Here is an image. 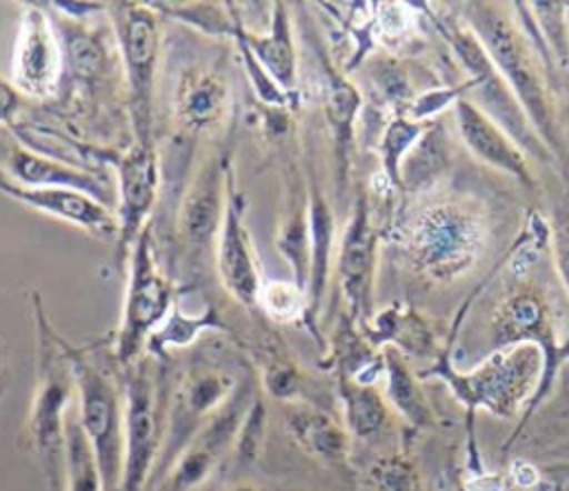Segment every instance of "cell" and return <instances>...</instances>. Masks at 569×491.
<instances>
[{"label": "cell", "mask_w": 569, "mask_h": 491, "mask_svg": "<svg viewBox=\"0 0 569 491\" xmlns=\"http://www.w3.org/2000/svg\"><path fill=\"white\" fill-rule=\"evenodd\" d=\"M33 302L40 333V380L29 415V438L40 458L51 491H60L64 475V407L76 382L67 358V347H56L58 338L47 324L40 298L33 295Z\"/></svg>", "instance_id": "obj_1"}, {"label": "cell", "mask_w": 569, "mask_h": 491, "mask_svg": "<svg viewBox=\"0 0 569 491\" xmlns=\"http://www.w3.org/2000/svg\"><path fill=\"white\" fill-rule=\"evenodd\" d=\"M109 7L127 80V102L133 142L153 144L151 111L162 42L160 13L151 4L140 2H113Z\"/></svg>", "instance_id": "obj_2"}, {"label": "cell", "mask_w": 569, "mask_h": 491, "mask_svg": "<svg viewBox=\"0 0 569 491\" xmlns=\"http://www.w3.org/2000/svg\"><path fill=\"white\" fill-rule=\"evenodd\" d=\"M127 264V293L118 331L120 362H129L142 342L153 335V329H158L169 318L176 298V289L169 275H164L160 269L151 224H147V229L140 233Z\"/></svg>", "instance_id": "obj_3"}, {"label": "cell", "mask_w": 569, "mask_h": 491, "mask_svg": "<svg viewBox=\"0 0 569 491\" xmlns=\"http://www.w3.org/2000/svg\"><path fill=\"white\" fill-rule=\"evenodd\" d=\"M73 382L78 387L80 424L96 451L102 491H118L124 458V431L120 398L113 380L93 362L67 349Z\"/></svg>", "instance_id": "obj_4"}, {"label": "cell", "mask_w": 569, "mask_h": 491, "mask_svg": "<svg viewBox=\"0 0 569 491\" xmlns=\"http://www.w3.org/2000/svg\"><path fill=\"white\" fill-rule=\"evenodd\" d=\"M118 178V264L124 269L133 244L147 229L160 184V164L156 144L133 142L116 160Z\"/></svg>", "instance_id": "obj_5"}, {"label": "cell", "mask_w": 569, "mask_h": 491, "mask_svg": "<svg viewBox=\"0 0 569 491\" xmlns=\"http://www.w3.org/2000/svg\"><path fill=\"white\" fill-rule=\"evenodd\" d=\"M64 73L62 40L47 11L29 4L13 47L11 82L22 96L51 98Z\"/></svg>", "instance_id": "obj_6"}, {"label": "cell", "mask_w": 569, "mask_h": 491, "mask_svg": "<svg viewBox=\"0 0 569 491\" xmlns=\"http://www.w3.org/2000/svg\"><path fill=\"white\" fill-rule=\"evenodd\" d=\"M247 200L236 187L233 169L227 171V204L216 238V267L224 289L244 307H258L262 275L256 249L244 222Z\"/></svg>", "instance_id": "obj_7"}, {"label": "cell", "mask_w": 569, "mask_h": 491, "mask_svg": "<svg viewBox=\"0 0 569 491\" xmlns=\"http://www.w3.org/2000/svg\"><path fill=\"white\" fill-rule=\"evenodd\" d=\"M158 451V409L147 367L127 378L124 393V458L118 491H142Z\"/></svg>", "instance_id": "obj_8"}, {"label": "cell", "mask_w": 569, "mask_h": 491, "mask_svg": "<svg viewBox=\"0 0 569 491\" xmlns=\"http://www.w3.org/2000/svg\"><path fill=\"white\" fill-rule=\"evenodd\" d=\"M473 24L482 36L489 56L496 60L505 78L518 91L520 102L527 107L531 118H536V124L542 131H549V109L540 78L511 24L500 13H493L489 9H478L473 13Z\"/></svg>", "instance_id": "obj_9"}, {"label": "cell", "mask_w": 569, "mask_h": 491, "mask_svg": "<svg viewBox=\"0 0 569 491\" xmlns=\"http://www.w3.org/2000/svg\"><path fill=\"white\" fill-rule=\"evenodd\" d=\"M0 193L33 211L64 220L98 238L118 236V216L89 193L62 187H22L2 171Z\"/></svg>", "instance_id": "obj_10"}, {"label": "cell", "mask_w": 569, "mask_h": 491, "mask_svg": "<svg viewBox=\"0 0 569 491\" xmlns=\"http://www.w3.org/2000/svg\"><path fill=\"white\" fill-rule=\"evenodd\" d=\"M227 387H231V380L211 371L193 373L189 380H184L182 389L176 395L173 411L169 415L167 444L158 453L156 473L151 475V482H158L167 475V469L171 467L173 458L180 455L191 433H196L202 427V418L222 400Z\"/></svg>", "instance_id": "obj_11"}, {"label": "cell", "mask_w": 569, "mask_h": 491, "mask_svg": "<svg viewBox=\"0 0 569 491\" xmlns=\"http://www.w3.org/2000/svg\"><path fill=\"white\" fill-rule=\"evenodd\" d=\"M229 162L211 158L198 169L180 209V231L189 247L202 249L218 238L227 204Z\"/></svg>", "instance_id": "obj_12"}, {"label": "cell", "mask_w": 569, "mask_h": 491, "mask_svg": "<svg viewBox=\"0 0 569 491\" xmlns=\"http://www.w3.org/2000/svg\"><path fill=\"white\" fill-rule=\"evenodd\" d=\"M4 173L22 187H62L93 196L102 204L111 207L116 193L98 176L56 160L47 153L31 151L22 144H7L2 153Z\"/></svg>", "instance_id": "obj_13"}, {"label": "cell", "mask_w": 569, "mask_h": 491, "mask_svg": "<svg viewBox=\"0 0 569 491\" xmlns=\"http://www.w3.org/2000/svg\"><path fill=\"white\" fill-rule=\"evenodd\" d=\"M173 111L182 131L191 136L222 124L229 111L227 80L213 69H184L178 80Z\"/></svg>", "instance_id": "obj_14"}, {"label": "cell", "mask_w": 569, "mask_h": 491, "mask_svg": "<svg viewBox=\"0 0 569 491\" xmlns=\"http://www.w3.org/2000/svg\"><path fill=\"white\" fill-rule=\"evenodd\" d=\"M476 224L456 209L429 213L416 229L413 247L429 269H458L476 247Z\"/></svg>", "instance_id": "obj_15"}, {"label": "cell", "mask_w": 569, "mask_h": 491, "mask_svg": "<svg viewBox=\"0 0 569 491\" xmlns=\"http://www.w3.org/2000/svg\"><path fill=\"white\" fill-rule=\"evenodd\" d=\"M247 42L262 64V69L271 76V80L291 96L298 84V62H296V44L291 33V20L284 2H276L271 9V20L267 31L251 33L247 29Z\"/></svg>", "instance_id": "obj_16"}, {"label": "cell", "mask_w": 569, "mask_h": 491, "mask_svg": "<svg viewBox=\"0 0 569 491\" xmlns=\"http://www.w3.org/2000/svg\"><path fill=\"white\" fill-rule=\"evenodd\" d=\"M453 42H456V49H458L460 58L467 62V67H469L471 73L476 76V84H478V89L482 91V98H485L487 107L491 109V113L498 116V118L505 122V127H507L513 136H518L522 142L536 147V140H531V133H529V129H527L525 118L518 113L516 102L509 98L507 89L502 87L500 78L496 76V71H493V67H491L489 56H487L485 49L478 44V40L471 38V36H467V33H462V36H458Z\"/></svg>", "instance_id": "obj_17"}, {"label": "cell", "mask_w": 569, "mask_h": 491, "mask_svg": "<svg viewBox=\"0 0 569 491\" xmlns=\"http://www.w3.org/2000/svg\"><path fill=\"white\" fill-rule=\"evenodd\" d=\"M373 264V233L367 220L365 202L360 200L342 238L340 280L351 302H360L369 289Z\"/></svg>", "instance_id": "obj_18"}, {"label": "cell", "mask_w": 569, "mask_h": 491, "mask_svg": "<svg viewBox=\"0 0 569 491\" xmlns=\"http://www.w3.org/2000/svg\"><path fill=\"white\" fill-rule=\"evenodd\" d=\"M531 367L536 369L533 351L529 347H520L518 351L498 355L493 362H489L487 369L478 371L471 387L478 398L493 404L496 409H502V404L520 398L527 387L522 380L531 373Z\"/></svg>", "instance_id": "obj_19"}, {"label": "cell", "mask_w": 569, "mask_h": 491, "mask_svg": "<svg viewBox=\"0 0 569 491\" xmlns=\"http://www.w3.org/2000/svg\"><path fill=\"white\" fill-rule=\"evenodd\" d=\"M458 120H460V129L462 136L467 140V144L487 162L507 169L511 173H516L518 178H527V167L522 156L516 151V147L493 127V122H489L476 107H471L469 102H460L458 104Z\"/></svg>", "instance_id": "obj_20"}, {"label": "cell", "mask_w": 569, "mask_h": 491, "mask_svg": "<svg viewBox=\"0 0 569 491\" xmlns=\"http://www.w3.org/2000/svg\"><path fill=\"white\" fill-rule=\"evenodd\" d=\"M276 247L293 271V282L307 293L311 267V229H309V200L293 193L287 213L276 233Z\"/></svg>", "instance_id": "obj_21"}, {"label": "cell", "mask_w": 569, "mask_h": 491, "mask_svg": "<svg viewBox=\"0 0 569 491\" xmlns=\"http://www.w3.org/2000/svg\"><path fill=\"white\" fill-rule=\"evenodd\" d=\"M309 229H311V267H309V284H307V302H309L307 313H313L325 293L331 240H333V218L325 198L318 191L309 198Z\"/></svg>", "instance_id": "obj_22"}, {"label": "cell", "mask_w": 569, "mask_h": 491, "mask_svg": "<svg viewBox=\"0 0 569 491\" xmlns=\"http://www.w3.org/2000/svg\"><path fill=\"white\" fill-rule=\"evenodd\" d=\"M64 469L67 491H102L96 451L80 424L78 409L67 413L64 422Z\"/></svg>", "instance_id": "obj_23"}, {"label": "cell", "mask_w": 569, "mask_h": 491, "mask_svg": "<svg viewBox=\"0 0 569 491\" xmlns=\"http://www.w3.org/2000/svg\"><path fill=\"white\" fill-rule=\"evenodd\" d=\"M358 107H360L358 91L345 78L327 71L325 111H327V120L333 129V138H336V147H338V158L342 160V169H345V158H347V149H349V142H351V127H353V118H356Z\"/></svg>", "instance_id": "obj_24"}, {"label": "cell", "mask_w": 569, "mask_h": 491, "mask_svg": "<svg viewBox=\"0 0 569 491\" xmlns=\"http://www.w3.org/2000/svg\"><path fill=\"white\" fill-rule=\"evenodd\" d=\"M158 13L176 18L189 27H196L209 36H233V2L211 4V2H196V4H167V2H151Z\"/></svg>", "instance_id": "obj_25"}, {"label": "cell", "mask_w": 569, "mask_h": 491, "mask_svg": "<svg viewBox=\"0 0 569 491\" xmlns=\"http://www.w3.org/2000/svg\"><path fill=\"white\" fill-rule=\"evenodd\" d=\"M233 22H236V27H233L231 40H233L236 47H238V53H240L244 73H247V78H249V82H251V87H253L258 100L264 102V104H269V107H284V104L289 102V93H284V91L271 80V76L262 69V64H260L258 58L253 56V51H251V47H249V42H247V27H244V22H242V18H240L238 4H233Z\"/></svg>", "instance_id": "obj_26"}, {"label": "cell", "mask_w": 569, "mask_h": 491, "mask_svg": "<svg viewBox=\"0 0 569 491\" xmlns=\"http://www.w3.org/2000/svg\"><path fill=\"white\" fill-rule=\"evenodd\" d=\"M258 307L273 320H293L307 313V293L291 280H262Z\"/></svg>", "instance_id": "obj_27"}, {"label": "cell", "mask_w": 569, "mask_h": 491, "mask_svg": "<svg viewBox=\"0 0 569 491\" xmlns=\"http://www.w3.org/2000/svg\"><path fill=\"white\" fill-rule=\"evenodd\" d=\"M213 324H218L213 309H207L200 315H182L178 311V307H173L169 318L164 320V324L158 331H153V335L149 340H151L153 349H162L167 344H184L198 331H202L207 327H213Z\"/></svg>", "instance_id": "obj_28"}, {"label": "cell", "mask_w": 569, "mask_h": 491, "mask_svg": "<svg viewBox=\"0 0 569 491\" xmlns=\"http://www.w3.org/2000/svg\"><path fill=\"white\" fill-rule=\"evenodd\" d=\"M298 433L309 442L313 451L322 455H338L342 451V433L333 429L325 418H305L298 427Z\"/></svg>", "instance_id": "obj_29"}, {"label": "cell", "mask_w": 569, "mask_h": 491, "mask_svg": "<svg viewBox=\"0 0 569 491\" xmlns=\"http://www.w3.org/2000/svg\"><path fill=\"white\" fill-rule=\"evenodd\" d=\"M382 420V409L378 404V398L362 391L351 400V422L360 433H367L376 429Z\"/></svg>", "instance_id": "obj_30"}, {"label": "cell", "mask_w": 569, "mask_h": 491, "mask_svg": "<svg viewBox=\"0 0 569 491\" xmlns=\"http://www.w3.org/2000/svg\"><path fill=\"white\" fill-rule=\"evenodd\" d=\"M413 136H416V127H409V124H405V122H396V124L389 129V133H387V138H385V158H387L389 171H396V169H393V167H396V160H398V156L402 153V149L413 140Z\"/></svg>", "instance_id": "obj_31"}, {"label": "cell", "mask_w": 569, "mask_h": 491, "mask_svg": "<svg viewBox=\"0 0 569 491\" xmlns=\"http://www.w3.org/2000/svg\"><path fill=\"white\" fill-rule=\"evenodd\" d=\"M556 253L562 278L569 289V213H558L556 218Z\"/></svg>", "instance_id": "obj_32"}, {"label": "cell", "mask_w": 569, "mask_h": 491, "mask_svg": "<svg viewBox=\"0 0 569 491\" xmlns=\"http://www.w3.org/2000/svg\"><path fill=\"white\" fill-rule=\"evenodd\" d=\"M20 107H22V93L13 87V82H7L4 78H0V124H11Z\"/></svg>", "instance_id": "obj_33"}, {"label": "cell", "mask_w": 569, "mask_h": 491, "mask_svg": "<svg viewBox=\"0 0 569 491\" xmlns=\"http://www.w3.org/2000/svg\"><path fill=\"white\" fill-rule=\"evenodd\" d=\"M51 7H58L62 13H71L76 18H82L87 13H96L109 4H102V2H53Z\"/></svg>", "instance_id": "obj_34"}]
</instances>
